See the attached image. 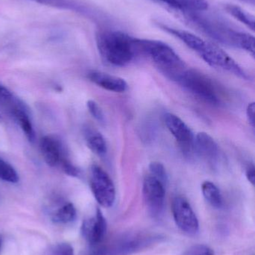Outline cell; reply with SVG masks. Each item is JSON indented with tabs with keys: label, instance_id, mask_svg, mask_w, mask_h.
<instances>
[{
	"label": "cell",
	"instance_id": "18",
	"mask_svg": "<svg viewBox=\"0 0 255 255\" xmlns=\"http://www.w3.org/2000/svg\"><path fill=\"white\" fill-rule=\"evenodd\" d=\"M84 134L87 145L92 152L98 156H104L106 154L107 151L106 141L100 132L88 127L85 128Z\"/></svg>",
	"mask_w": 255,
	"mask_h": 255
},
{
	"label": "cell",
	"instance_id": "12",
	"mask_svg": "<svg viewBox=\"0 0 255 255\" xmlns=\"http://www.w3.org/2000/svg\"><path fill=\"white\" fill-rule=\"evenodd\" d=\"M42 5L49 6V7H55V8L63 9V10H73L82 14L91 16L94 19H99L103 23H108L110 22L109 18L105 16L103 13L98 10L90 7L89 6L84 4L80 1L76 0H29Z\"/></svg>",
	"mask_w": 255,
	"mask_h": 255
},
{
	"label": "cell",
	"instance_id": "2",
	"mask_svg": "<svg viewBox=\"0 0 255 255\" xmlns=\"http://www.w3.org/2000/svg\"><path fill=\"white\" fill-rule=\"evenodd\" d=\"M96 43L102 59L115 67H124L143 56L142 39L118 30L105 28L96 34Z\"/></svg>",
	"mask_w": 255,
	"mask_h": 255
},
{
	"label": "cell",
	"instance_id": "28",
	"mask_svg": "<svg viewBox=\"0 0 255 255\" xmlns=\"http://www.w3.org/2000/svg\"><path fill=\"white\" fill-rule=\"evenodd\" d=\"M247 179L253 185H255V169L254 165L251 164L247 167L246 171Z\"/></svg>",
	"mask_w": 255,
	"mask_h": 255
},
{
	"label": "cell",
	"instance_id": "16",
	"mask_svg": "<svg viewBox=\"0 0 255 255\" xmlns=\"http://www.w3.org/2000/svg\"><path fill=\"white\" fill-rule=\"evenodd\" d=\"M194 146L198 154L208 161H214L218 157V145L214 138L205 132H200L196 135Z\"/></svg>",
	"mask_w": 255,
	"mask_h": 255
},
{
	"label": "cell",
	"instance_id": "22",
	"mask_svg": "<svg viewBox=\"0 0 255 255\" xmlns=\"http://www.w3.org/2000/svg\"><path fill=\"white\" fill-rule=\"evenodd\" d=\"M149 169L152 176L166 185V182H167V174H166L164 166L161 163L157 161L152 162L150 163Z\"/></svg>",
	"mask_w": 255,
	"mask_h": 255
},
{
	"label": "cell",
	"instance_id": "26",
	"mask_svg": "<svg viewBox=\"0 0 255 255\" xmlns=\"http://www.w3.org/2000/svg\"><path fill=\"white\" fill-rule=\"evenodd\" d=\"M60 165H61L63 172H64L66 175H69V176L78 177L79 174H80L79 169H78L75 165H73L71 162L69 161V160H67L66 158L63 159Z\"/></svg>",
	"mask_w": 255,
	"mask_h": 255
},
{
	"label": "cell",
	"instance_id": "11",
	"mask_svg": "<svg viewBox=\"0 0 255 255\" xmlns=\"http://www.w3.org/2000/svg\"><path fill=\"white\" fill-rule=\"evenodd\" d=\"M107 223L101 211L97 208L95 215L86 219L82 223L81 234L89 245L100 244L105 239Z\"/></svg>",
	"mask_w": 255,
	"mask_h": 255
},
{
	"label": "cell",
	"instance_id": "9",
	"mask_svg": "<svg viewBox=\"0 0 255 255\" xmlns=\"http://www.w3.org/2000/svg\"><path fill=\"white\" fill-rule=\"evenodd\" d=\"M165 187L164 184L151 175L144 180V199L148 212L153 218H160L163 214L166 195Z\"/></svg>",
	"mask_w": 255,
	"mask_h": 255
},
{
	"label": "cell",
	"instance_id": "29",
	"mask_svg": "<svg viewBox=\"0 0 255 255\" xmlns=\"http://www.w3.org/2000/svg\"><path fill=\"white\" fill-rule=\"evenodd\" d=\"M240 1L247 3V4H252V5H254L255 4V0H240Z\"/></svg>",
	"mask_w": 255,
	"mask_h": 255
},
{
	"label": "cell",
	"instance_id": "19",
	"mask_svg": "<svg viewBox=\"0 0 255 255\" xmlns=\"http://www.w3.org/2000/svg\"><path fill=\"white\" fill-rule=\"evenodd\" d=\"M202 193L207 202L214 208H221L223 205V198L218 187L211 181H205L202 186Z\"/></svg>",
	"mask_w": 255,
	"mask_h": 255
},
{
	"label": "cell",
	"instance_id": "1",
	"mask_svg": "<svg viewBox=\"0 0 255 255\" xmlns=\"http://www.w3.org/2000/svg\"><path fill=\"white\" fill-rule=\"evenodd\" d=\"M178 15L189 25L212 40L226 46L242 49L255 56L254 36L238 29L224 18L209 12V9Z\"/></svg>",
	"mask_w": 255,
	"mask_h": 255
},
{
	"label": "cell",
	"instance_id": "3",
	"mask_svg": "<svg viewBox=\"0 0 255 255\" xmlns=\"http://www.w3.org/2000/svg\"><path fill=\"white\" fill-rule=\"evenodd\" d=\"M156 25L165 32L181 40L212 67L230 72L243 79H248L247 73L239 64L221 48L190 31L175 28L164 22H156Z\"/></svg>",
	"mask_w": 255,
	"mask_h": 255
},
{
	"label": "cell",
	"instance_id": "10",
	"mask_svg": "<svg viewBox=\"0 0 255 255\" xmlns=\"http://www.w3.org/2000/svg\"><path fill=\"white\" fill-rule=\"evenodd\" d=\"M165 123L169 131L175 138L181 149L185 153L191 152L194 148V135L188 126L176 115L166 114Z\"/></svg>",
	"mask_w": 255,
	"mask_h": 255
},
{
	"label": "cell",
	"instance_id": "27",
	"mask_svg": "<svg viewBox=\"0 0 255 255\" xmlns=\"http://www.w3.org/2000/svg\"><path fill=\"white\" fill-rule=\"evenodd\" d=\"M255 103H250L247 109V118L252 127H255Z\"/></svg>",
	"mask_w": 255,
	"mask_h": 255
},
{
	"label": "cell",
	"instance_id": "31",
	"mask_svg": "<svg viewBox=\"0 0 255 255\" xmlns=\"http://www.w3.org/2000/svg\"><path fill=\"white\" fill-rule=\"evenodd\" d=\"M1 121V115H0V121Z\"/></svg>",
	"mask_w": 255,
	"mask_h": 255
},
{
	"label": "cell",
	"instance_id": "4",
	"mask_svg": "<svg viewBox=\"0 0 255 255\" xmlns=\"http://www.w3.org/2000/svg\"><path fill=\"white\" fill-rule=\"evenodd\" d=\"M163 239L160 235L144 232L124 234L110 241L89 245L82 255H132L142 251Z\"/></svg>",
	"mask_w": 255,
	"mask_h": 255
},
{
	"label": "cell",
	"instance_id": "25",
	"mask_svg": "<svg viewBox=\"0 0 255 255\" xmlns=\"http://www.w3.org/2000/svg\"><path fill=\"white\" fill-rule=\"evenodd\" d=\"M48 255H74V251L70 244L62 243L54 246Z\"/></svg>",
	"mask_w": 255,
	"mask_h": 255
},
{
	"label": "cell",
	"instance_id": "30",
	"mask_svg": "<svg viewBox=\"0 0 255 255\" xmlns=\"http://www.w3.org/2000/svg\"><path fill=\"white\" fill-rule=\"evenodd\" d=\"M3 247V239L1 237H0V255H1V250H2Z\"/></svg>",
	"mask_w": 255,
	"mask_h": 255
},
{
	"label": "cell",
	"instance_id": "7",
	"mask_svg": "<svg viewBox=\"0 0 255 255\" xmlns=\"http://www.w3.org/2000/svg\"><path fill=\"white\" fill-rule=\"evenodd\" d=\"M91 191L99 205L110 208L115 203V188L108 174L97 165H92L90 173Z\"/></svg>",
	"mask_w": 255,
	"mask_h": 255
},
{
	"label": "cell",
	"instance_id": "23",
	"mask_svg": "<svg viewBox=\"0 0 255 255\" xmlns=\"http://www.w3.org/2000/svg\"><path fill=\"white\" fill-rule=\"evenodd\" d=\"M182 255H214V253L208 246L199 244L190 247Z\"/></svg>",
	"mask_w": 255,
	"mask_h": 255
},
{
	"label": "cell",
	"instance_id": "20",
	"mask_svg": "<svg viewBox=\"0 0 255 255\" xmlns=\"http://www.w3.org/2000/svg\"><path fill=\"white\" fill-rule=\"evenodd\" d=\"M224 8L231 16L242 22L252 31H255V17L251 13L246 11L242 7L235 4H225Z\"/></svg>",
	"mask_w": 255,
	"mask_h": 255
},
{
	"label": "cell",
	"instance_id": "5",
	"mask_svg": "<svg viewBox=\"0 0 255 255\" xmlns=\"http://www.w3.org/2000/svg\"><path fill=\"white\" fill-rule=\"evenodd\" d=\"M143 56L150 58L163 74L179 82L187 70L184 61L169 45L160 40L142 39Z\"/></svg>",
	"mask_w": 255,
	"mask_h": 255
},
{
	"label": "cell",
	"instance_id": "24",
	"mask_svg": "<svg viewBox=\"0 0 255 255\" xmlns=\"http://www.w3.org/2000/svg\"><path fill=\"white\" fill-rule=\"evenodd\" d=\"M87 108H88V112L91 114V116L98 121L99 123L104 122V115H103V111L100 109L96 102L94 100H88L87 102Z\"/></svg>",
	"mask_w": 255,
	"mask_h": 255
},
{
	"label": "cell",
	"instance_id": "8",
	"mask_svg": "<svg viewBox=\"0 0 255 255\" xmlns=\"http://www.w3.org/2000/svg\"><path fill=\"white\" fill-rule=\"evenodd\" d=\"M172 214L177 226L189 236H196L199 232V223L188 201L177 196L172 202Z\"/></svg>",
	"mask_w": 255,
	"mask_h": 255
},
{
	"label": "cell",
	"instance_id": "14",
	"mask_svg": "<svg viewBox=\"0 0 255 255\" xmlns=\"http://www.w3.org/2000/svg\"><path fill=\"white\" fill-rule=\"evenodd\" d=\"M87 77L97 86L112 92H125L128 87L124 79L103 72L92 70L88 73Z\"/></svg>",
	"mask_w": 255,
	"mask_h": 255
},
{
	"label": "cell",
	"instance_id": "15",
	"mask_svg": "<svg viewBox=\"0 0 255 255\" xmlns=\"http://www.w3.org/2000/svg\"><path fill=\"white\" fill-rule=\"evenodd\" d=\"M166 6L167 8L178 13L202 11L209 9V4L206 0H154Z\"/></svg>",
	"mask_w": 255,
	"mask_h": 255
},
{
	"label": "cell",
	"instance_id": "6",
	"mask_svg": "<svg viewBox=\"0 0 255 255\" xmlns=\"http://www.w3.org/2000/svg\"><path fill=\"white\" fill-rule=\"evenodd\" d=\"M179 83L207 103L212 105H218L220 103L218 91L214 82L198 70L187 69L181 76Z\"/></svg>",
	"mask_w": 255,
	"mask_h": 255
},
{
	"label": "cell",
	"instance_id": "17",
	"mask_svg": "<svg viewBox=\"0 0 255 255\" xmlns=\"http://www.w3.org/2000/svg\"><path fill=\"white\" fill-rule=\"evenodd\" d=\"M50 218L56 224H68L76 220V208L71 202H61L50 211Z\"/></svg>",
	"mask_w": 255,
	"mask_h": 255
},
{
	"label": "cell",
	"instance_id": "21",
	"mask_svg": "<svg viewBox=\"0 0 255 255\" xmlns=\"http://www.w3.org/2000/svg\"><path fill=\"white\" fill-rule=\"evenodd\" d=\"M19 175L13 166L0 157V181L16 184L19 181Z\"/></svg>",
	"mask_w": 255,
	"mask_h": 255
},
{
	"label": "cell",
	"instance_id": "13",
	"mask_svg": "<svg viewBox=\"0 0 255 255\" xmlns=\"http://www.w3.org/2000/svg\"><path fill=\"white\" fill-rule=\"evenodd\" d=\"M40 149L45 163L50 167L58 166L64 158L61 143L53 136H43L40 140Z\"/></svg>",
	"mask_w": 255,
	"mask_h": 255
}]
</instances>
